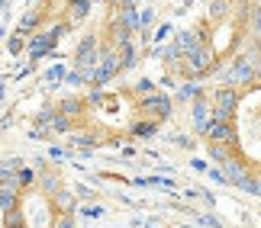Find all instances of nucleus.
Segmentation results:
<instances>
[{
  "instance_id": "f257e3e1",
  "label": "nucleus",
  "mask_w": 261,
  "mask_h": 228,
  "mask_svg": "<svg viewBox=\"0 0 261 228\" xmlns=\"http://www.w3.org/2000/svg\"><path fill=\"white\" fill-rule=\"evenodd\" d=\"M200 132L219 171L261 196V32L203 93Z\"/></svg>"
},
{
  "instance_id": "f03ea898",
  "label": "nucleus",
  "mask_w": 261,
  "mask_h": 228,
  "mask_svg": "<svg viewBox=\"0 0 261 228\" xmlns=\"http://www.w3.org/2000/svg\"><path fill=\"white\" fill-rule=\"evenodd\" d=\"M129 93H97L68 110V128L87 132L97 142H110L116 135H133L139 125L145 128V103L129 106Z\"/></svg>"
},
{
  "instance_id": "7ed1b4c3",
  "label": "nucleus",
  "mask_w": 261,
  "mask_h": 228,
  "mask_svg": "<svg viewBox=\"0 0 261 228\" xmlns=\"http://www.w3.org/2000/svg\"><path fill=\"white\" fill-rule=\"evenodd\" d=\"M62 186L45 183L42 177H29L13 190V203L7 209L10 228H74L71 212L62 206Z\"/></svg>"
}]
</instances>
